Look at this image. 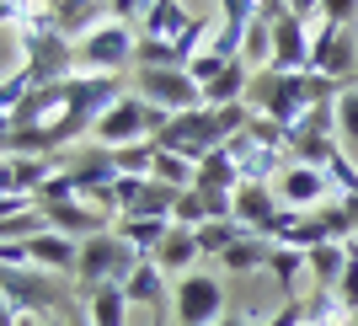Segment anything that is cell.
<instances>
[{"label": "cell", "instance_id": "cell-1", "mask_svg": "<svg viewBox=\"0 0 358 326\" xmlns=\"http://www.w3.org/2000/svg\"><path fill=\"white\" fill-rule=\"evenodd\" d=\"M246 102H252L257 118H273V123H284V129H294V123L315 107V80H310V70L289 75V70H273V64H268V70L252 75Z\"/></svg>", "mask_w": 358, "mask_h": 326}, {"label": "cell", "instance_id": "cell-2", "mask_svg": "<svg viewBox=\"0 0 358 326\" xmlns=\"http://www.w3.org/2000/svg\"><path fill=\"white\" fill-rule=\"evenodd\" d=\"M139 54V32L129 22H113L107 16L102 27H91L80 43H75V70L80 75H129Z\"/></svg>", "mask_w": 358, "mask_h": 326}, {"label": "cell", "instance_id": "cell-3", "mask_svg": "<svg viewBox=\"0 0 358 326\" xmlns=\"http://www.w3.org/2000/svg\"><path fill=\"white\" fill-rule=\"evenodd\" d=\"M0 289H6V311L11 316H43V321L64 316V278L43 273V267H6Z\"/></svg>", "mask_w": 358, "mask_h": 326}, {"label": "cell", "instance_id": "cell-4", "mask_svg": "<svg viewBox=\"0 0 358 326\" xmlns=\"http://www.w3.org/2000/svg\"><path fill=\"white\" fill-rule=\"evenodd\" d=\"M139 262H145V257H139L134 246L118 236V230H107V236L80 241V267H75V283L91 295V289H102V283H123Z\"/></svg>", "mask_w": 358, "mask_h": 326}, {"label": "cell", "instance_id": "cell-5", "mask_svg": "<svg viewBox=\"0 0 358 326\" xmlns=\"http://www.w3.org/2000/svg\"><path fill=\"white\" fill-rule=\"evenodd\" d=\"M224 316H230V305H224V283L220 273H187V278H177V289H171V321L177 326H220Z\"/></svg>", "mask_w": 358, "mask_h": 326}, {"label": "cell", "instance_id": "cell-6", "mask_svg": "<svg viewBox=\"0 0 358 326\" xmlns=\"http://www.w3.org/2000/svg\"><path fill=\"white\" fill-rule=\"evenodd\" d=\"M155 145H161V150H177V155H187V161H203L209 150L224 145V134H220L214 107H193V113H177V118L166 123V129L155 134Z\"/></svg>", "mask_w": 358, "mask_h": 326}, {"label": "cell", "instance_id": "cell-7", "mask_svg": "<svg viewBox=\"0 0 358 326\" xmlns=\"http://www.w3.org/2000/svg\"><path fill=\"white\" fill-rule=\"evenodd\" d=\"M134 91L145 97L150 107H161V113H193L203 107V86H198L187 70H134Z\"/></svg>", "mask_w": 358, "mask_h": 326}, {"label": "cell", "instance_id": "cell-8", "mask_svg": "<svg viewBox=\"0 0 358 326\" xmlns=\"http://www.w3.org/2000/svg\"><path fill=\"white\" fill-rule=\"evenodd\" d=\"M353 64H358V27H331V22H315L310 75H327V80L353 86Z\"/></svg>", "mask_w": 358, "mask_h": 326}, {"label": "cell", "instance_id": "cell-9", "mask_svg": "<svg viewBox=\"0 0 358 326\" xmlns=\"http://www.w3.org/2000/svg\"><path fill=\"white\" fill-rule=\"evenodd\" d=\"M129 91H134V80H129V75H80V70H75L70 80H64L70 113H80L91 129H96V118H102L107 107H118Z\"/></svg>", "mask_w": 358, "mask_h": 326}, {"label": "cell", "instance_id": "cell-10", "mask_svg": "<svg viewBox=\"0 0 358 326\" xmlns=\"http://www.w3.org/2000/svg\"><path fill=\"white\" fill-rule=\"evenodd\" d=\"M278 198H284V208H299V214H310V208H327L331 204V177L321 171V166H299V161H289L284 171H278Z\"/></svg>", "mask_w": 358, "mask_h": 326}, {"label": "cell", "instance_id": "cell-11", "mask_svg": "<svg viewBox=\"0 0 358 326\" xmlns=\"http://www.w3.org/2000/svg\"><path fill=\"white\" fill-rule=\"evenodd\" d=\"M171 289H177V283L161 273V262H155V257H145V262L123 278V295L134 299V305H145L150 321H161V326L171 321Z\"/></svg>", "mask_w": 358, "mask_h": 326}, {"label": "cell", "instance_id": "cell-12", "mask_svg": "<svg viewBox=\"0 0 358 326\" xmlns=\"http://www.w3.org/2000/svg\"><path fill=\"white\" fill-rule=\"evenodd\" d=\"M75 187H80V198H86V204H96L102 208V198L113 193V187H118V155H113V150H102V145H86L80 150V155H75Z\"/></svg>", "mask_w": 358, "mask_h": 326}, {"label": "cell", "instance_id": "cell-13", "mask_svg": "<svg viewBox=\"0 0 358 326\" xmlns=\"http://www.w3.org/2000/svg\"><path fill=\"white\" fill-rule=\"evenodd\" d=\"M48 230H59V236L70 241H91V236H107L113 230V214H102L96 204H86V198H64V204H48Z\"/></svg>", "mask_w": 358, "mask_h": 326}, {"label": "cell", "instance_id": "cell-14", "mask_svg": "<svg viewBox=\"0 0 358 326\" xmlns=\"http://www.w3.org/2000/svg\"><path fill=\"white\" fill-rule=\"evenodd\" d=\"M310 48H315V22L284 16V22L273 27V70L305 75V70H310Z\"/></svg>", "mask_w": 358, "mask_h": 326}, {"label": "cell", "instance_id": "cell-15", "mask_svg": "<svg viewBox=\"0 0 358 326\" xmlns=\"http://www.w3.org/2000/svg\"><path fill=\"white\" fill-rule=\"evenodd\" d=\"M27 257H32V267H43V273H54V278L70 283L75 267H80V241L59 236V230H43V236L27 241Z\"/></svg>", "mask_w": 358, "mask_h": 326}, {"label": "cell", "instance_id": "cell-16", "mask_svg": "<svg viewBox=\"0 0 358 326\" xmlns=\"http://www.w3.org/2000/svg\"><path fill=\"white\" fill-rule=\"evenodd\" d=\"M54 171H59L54 155H6V193H11V198H32V204H38V193L48 187Z\"/></svg>", "mask_w": 358, "mask_h": 326}, {"label": "cell", "instance_id": "cell-17", "mask_svg": "<svg viewBox=\"0 0 358 326\" xmlns=\"http://www.w3.org/2000/svg\"><path fill=\"white\" fill-rule=\"evenodd\" d=\"M198 16L187 11V0H155L150 16L139 22V38H155V43H182V32L193 27Z\"/></svg>", "mask_w": 358, "mask_h": 326}, {"label": "cell", "instance_id": "cell-18", "mask_svg": "<svg viewBox=\"0 0 358 326\" xmlns=\"http://www.w3.org/2000/svg\"><path fill=\"white\" fill-rule=\"evenodd\" d=\"M155 262H161V273H166L171 283L187 278V273H198V262H203V252H198V230H182V225H171V236L161 241Z\"/></svg>", "mask_w": 358, "mask_h": 326}, {"label": "cell", "instance_id": "cell-19", "mask_svg": "<svg viewBox=\"0 0 358 326\" xmlns=\"http://www.w3.org/2000/svg\"><path fill=\"white\" fill-rule=\"evenodd\" d=\"M268 262H273V241L257 236V230H246V236L220 257V273H230V278H252V273H268Z\"/></svg>", "mask_w": 358, "mask_h": 326}, {"label": "cell", "instance_id": "cell-20", "mask_svg": "<svg viewBox=\"0 0 358 326\" xmlns=\"http://www.w3.org/2000/svg\"><path fill=\"white\" fill-rule=\"evenodd\" d=\"M305 257H310V283L315 289H337L348 262H353V241H321V246L305 252Z\"/></svg>", "mask_w": 358, "mask_h": 326}, {"label": "cell", "instance_id": "cell-21", "mask_svg": "<svg viewBox=\"0 0 358 326\" xmlns=\"http://www.w3.org/2000/svg\"><path fill=\"white\" fill-rule=\"evenodd\" d=\"M252 64L246 59H236V64H224L220 75H214L209 86H203V107H236V102H246V91H252Z\"/></svg>", "mask_w": 358, "mask_h": 326}, {"label": "cell", "instance_id": "cell-22", "mask_svg": "<svg viewBox=\"0 0 358 326\" xmlns=\"http://www.w3.org/2000/svg\"><path fill=\"white\" fill-rule=\"evenodd\" d=\"M193 187L198 193H236L241 187V166H236V155H230V145L209 150V155L198 161V182Z\"/></svg>", "mask_w": 358, "mask_h": 326}, {"label": "cell", "instance_id": "cell-23", "mask_svg": "<svg viewBox=\"0 0 358 326\" xmlns=\"http://www.w3.org/2000/svg\"><path fill=\"white\" fill-rule=\"evenodd\" d=\"M113 230H118V236L129 241L139 257H155V252H161V241L171 236V220H150V214H123Z\"/></svg>", "mask_w": 358, "mask_h": 326}, {"label": "cell", "instance_id": "cell-24", "mask_svg": "<svg viewBox=\"0 0 358 326\" xmlns=\"http://www.w3.org/2000/svg\"><path fill=\"white\" fill-rule=\"evenodd\" d=\"M268 273L278 278V295H284V299H305V295H299V278H310V257L299 252V246H278V241H273Z\"/></svg>", "mask_w": 358, "mask_h": 326}, {"label": "cell", "instance_id": "cell-25", "mask_svg": "<svg viewBox=\"0 0 358 326\" xmlns=\"http://www.w3.org/2000/svg\"><path fill=\"white\" fill-rule=\"evenodd\" d=\"M305 326H353V311L337 299V289H310L305 295Z\"/></svg>", "mask_w": 358, "mask_h": 326}, {"label": "cell", "instance_id": "cell-26", "mask_svg": "<svg viewBox=\"0 0 358 326\" xmlns=\"http://www.w3.org/2000/svg\"><path fill=\"white\" fill-rule=\"evenodd\" d=\"M150 177L166 182V187H177V193H193L198 161H187V155H177V150H161V145H155V171H150Z\"/></svg>", "mask_w": 358, "mask_h": 326}, {"label": "cell", "instance_id": "cell-27", "mask_svg": "<svg viewBox=\"0 0 358 326\" xmlns=\"http://www.w3.org/2000/svg\"><path fill=\"white\" fill-rule=\"evenodd\" d=\"M241 236H246V225H241V220H209V225H198V252H203V262H220Z\"/></svg>", "mask_w": 358, "mask_h": 326}, {"label": "cell", "instance_id": "cell-28", "mask_svg": "<svg viewBox=\"0 0 358 326\" xmlns=\"http://www.w3.org/2000/svg\"><path fill=\"white\" fill-rule=\"evenodd\" d=\"M337 145L358 161V80L337 97Z\"/></svg>", "mask_w": 358, "mask_h": 326}, {"label": "cell", "instance_id": "cell-29", "mask_svg": "<svg viewBox=\"0 0 358 326\" xmlns=\"http://www.w3.org/2000/svg\"><path fill=\"white\" fill-rule=\"evenodd\" d=\"M241 59L252 64V70H268V64H273V22L257 16L252 27H246V48H241Z\"/></svg>", "mask_w": 358, "mask_h": 326}, {"label": "cell", "instance_id": "cell-30", "mask_svg": "<svg viewBox=\"0 0 358 326\" xmlns=\"http://www.w3.org/2000/svg\"><path fill=\"white\" fill-rule=\"evenodd\" d=\"M321 22H331V27H358V0H327V6H321Z\"/></svg>", "mask_w": 358, "mask_h": 326}, {"label": "cell", "instance_id": "cell-31", "mask_svg": "<svg viewBox=\"0 0 358 326\" xmlns=\"http://www.w3.org/2000/svg\"><path fill=\"white\" fill-rule=\"evenodd\" d=\"M257 326H305V299H284L273 316H262Z\"/></svg>", "mask_w": 358, "mask_h": 326}, {"label": "cell", "instance_id": "cell-32", "mask_svg": "<svg viewBox=\"0 0 358 326\" xmlns=\"http://www.w3.org/2000/svg\"><path fill=\"white\" fill-rule=\"evenodd\" d=\"M337 299H343L348 311H353V321H358V246H353V262H348L343 283H337Z\"/></svg>", "mask_w": 358, "mask_h": 326}, {"label": "cell", "instance_id": "cell-33", "mask_svg": "<svg viewBox=\"0 0 358 326\" xmlns=\"http://www.w3.org/2000/svg\"><path fill=\"white\" fill-rule=\"evenodd\" d=\"M230 64H236V59H230ZM220 70H224V59H214L209 48H203V54H198V59L187 64V75H193L198 86H209V80H214V75H220Z\"/></svg>", "mask_w": 358, "mask_h": 326}, {"label": "cell", "instance_id": "cell-34", "mask_svg": "<svg viewBox=\"0 0 358 326\" xmlns=\"http://www.w3.org/2000/svg\"><path fill=\"white\" fill-rule=\"evenodd\" d=\"M321 6H327V0H289V16H299V22H321Z\"/></svg>", "mask_w": 358, "mask_h": 326}, {"label": "cell", "instance_id": "cell-35", "mask_svg": "<svg viewBox=\"0 0 358 326\" xmlns=\"http://www.w3.org/2000/svg\"><path fill=\"white\" fill-rule=\"evenodd\" d=\"M64 326H91V316H86V305H75V311H64Z\"/></svg>", "mask_w": 358, "mask_h": 326}, {"label": "cell", "instance_id": "cell-36", "mask_svg": "<svg viewBox=\"0 0 358 326\" xmlns=\"http://www.w3.org/2000/svg\"><path fill=\"white\" fill-rule=\"evenodd\" d=\"M220 326H257V321H252V316H236V311H230V316H224Z\"/></svg>", "mask_w": 358, "mask_h": 326}, {"label": "cell", "instance_id": "cell-37", "mask_svg": "<svg viewBox=\"0 0 358 326\" xmlns=\"http://www.w3.org/2000/svg\"><path fill=\"white\" fill-rule=\"evenodd\" d=\"M48 326H64V316H54V321H48Z\"/></svg>", "mask_w": 358, "mask_h": 326}, {"label": "cell", "instance_id": "cell-38", "mask_svg": "<svg viewBox=\"0 0 358 326\" xmlns=\"http://www.w3.org/2000/svg\"><path fill=\"white\" fill-rule=\"evenodd\" d=\"M150 326H161V321H150Z\"/></svg>", "mask_w": 358, "mask_h": 326}, {"label": "cell", "instance_id": "cell-39", "mask_svg": "<svg viewBox=\"0 0 358 326\" xmlns=\"http://www.w3.org/2000/svg\"><path fill=\"white\" fill-rule=\"evenodd\" d=\"M353 246H358V241H353Z\"/></svg>", "mask_w": 358, "mask_h": 326}, {"label": "cell", "instance_id": "cell-40", "mask_svg": "<svg viewBox=\"0 0 358 326\" xmlns=\"http://www.w3.org/2000/svg\"><path fill=\"white\" fill-rule=\"evenodd\" d=\"M353 326H358V321H353Z\"/></svg>", "mask_w": 358, "mask_h": 326}]
</instances>
